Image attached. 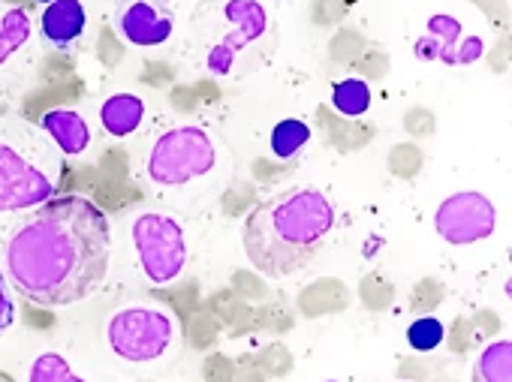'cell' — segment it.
<instances>
[{"label": "cell", "mask_w": 512, "mask_h": 382, "mask_svg": "<svg viewBox=\"0 0 512 382\" xmlns=\"http://www.w3.org/2000/svg\"><path fill=\"white\" fill-rule=\"evenodd\" d=\"M109 259V217L85 196H52L10 235L4 274L31 304L70 307L103 286Z\"/></svg>", "instance_id": "6da1fadb"}, {"label": "cell", "mask_w": 512, "mask_h": 382, "mask_svg": "<svg viewBox=\"0 0 512 382\" xmlns=\"http://www.w3.org/2000/svg\"><path fill=\"white\" fill-rule=\"evenodd\" d=\"M311 142V127L299 118H287V121H278L275 130H272V154L278 160H290L296 157L305 145Z\"/></svg>", "instance_id": "e0dca14e"}, {"label": "cell", "mask_w": 512, "mask_h": 382, "mask_svg": "<svg viewBox=\"0 0 512 382\" xmlns=\"http://www.w3.org/2000/svg\"><path fill=\"white\" fill-rule=\"evenodd\" d=\"M109 349L133 364L157 361L169 352L175 340V319L160 307L133 304L118 310L106 325Z\"/></svg>", "instance_id": "5b68a950"}, {"label": "cell", "mask_w": 512, "mask_h": 382, "mask_svg": "<svg viewBox=\"0 0 512 382\" xmlns=\"http://www.w3.org/2000/svg\"><path fill=\"white\" fill-rule=\"evenodd\" d=\"M43 133H49V139L67 154V157H79L88 151L91 145V130L88 121L73 112V109H52L40 118Z\"/></svg>", "instance_id": "7c38bea8"}, {"label": "cell", "mask_w": 512, "mask_h": 382, "mask_svg": "<svg viewBox=\"0 0 512 382\" xmlns=\"http://www.w3.org/2000/svg\"><path fill=\"white\" fill-rule=\"evenodd\" d=\"M473 382H512V340L509 337H500L479 352L473 364Z\"/></svg>", "instance_id": "5bb4252c"}, {"label": "cell", "mask_w": 512, "mask_h": 382, "mask_svg": "<svg viewBox=\"0 0 512 382\" xmlns=\"http://www.w3.org/2000/svg\"><path fill=\"white\" fill-rule=\"evenodd\" d=\"M220 19L226 25L223 37L208 46L205 67L214 76H229L235 67V58L269 31V13L260 0H223Z\"/></svg>", "instance_id": "8992f818"}, {"label": "cell", "mask_w": 512, "mask_h": 382, "mask_svg": "<svg viewBox=\"0 0 512 382\" xmlns=\"http://www.w3.org/2000/svg\"><path fill=\"white\" fill-rule=\"evenodd\" d=\"M217 163V148L202 127H172L148 151L145 172L157 187H181L208 175Z\"/></svg>", "instance_id": "3957f363"}, {"label": "cell", "mask_w": 512, "mask_h": 382, "mask_svg": "<svg viewBox=\"0 0 512 382\" xmlns=\"http://www.w3.org/2000/svg\"><path fill=\"white\" fill-rule=\"evenodd\" d=\"M28 382H85L73 373L70 361L58 352H40L28 370Z\"/></svg>", "instance_id": "ac0fdd59"}, {"label": "cell", "mask_w": 512, "mask_h": 382, "mask_svg": "<svg viewBox=\"0 0 512 382\" xmlns=\"http://www.w3.org/2000/svg\"><path fill=\"white\" fill-rule=\"evenodd\" d=\"M58 184L19 148L0 142V214L31 211L55 196Z\"/></svg>", "instance_id": "52a82bcc"}, {"label": "cell", "mask_w": 512, "mask_h": 382, "mask_svg": "<svg viewBox=\"0 0 512 382\" xmlns=\"http://www.w3.org/2000/svg\"><path fill=\"white\" fill-rule=\"evenodd\" d=\"M443 340H446V325L437 316H422V319L410 322V328H407V343L416 352H434Z\"/></svg>", "instance_id": "d6986e66"}, {"label": "cell", "mask_w": 512, "mask_h": 382, "mask_svg": "<svg viewBox=\"0 0 512 382\" xmlns=\"http://www.w3.org/2000/svg\"><path fill=\"white\" fill-rule=\"evenodd\" d=\"M31 34H34V25H31L28 10L22 7L4 10V16H0V67L28 46Z\"/></svg>", "instance_id": "9a60e30c"}, {"label": "cell", "mask_w": 512, "mask_h": 382, "mask_svg": "<svg viewBox=\"0 0 512 382\" xmlns=\"http://www.w3.org/2000/svg\"><path fill=\"white\" fill-rule=\"evenodd\" d=\"M145 121V103L136 94H115L100 106V124L109 136L127 139Z\"/></svg>", "instance_id": "4fadbf2b"}, {"label": "cell", "mask_w": 512, "mask_h": 382, "mask_svg": "<svg viewBox=\"0 0 512 382\" xmlns=\"http://www.w3.org/2000/svg\"><path fill=\"white\" fill-rule=\"evenodd\" d=\"M332 106L347 115V118H359L371 109V88L365 79H341L332 85Z\"/></svg>", "instance_id": "2e32d148"}, {"label": "cell", "mask_w": 512, "mask_h": 382, "mask_svg": "<svg viewBox=\"0 0 512 382\" xmlns=\"http://www.w3.org/2000/svg\"><path fill=\"white\" fill-rule=\"evenodd\" d=\"M37 4H43V7H49V4H52V0H37Z\"/></svg>", "instance_id": "44dd1931"}, {"label": "cell", "mask_w": 512, "mask_h": 382, "mask_svg": "<svg viewBox=\"0 0 512 382\" xmlns=\"http://www.w3.org/2000/svg\"><path fill=\"white\" fill-rule=\"evenodd\" d=\"M133 247L142 274L154 286H169L181 277L187 265V235L184 226L160 211H145L133 220Z\"/></svg>", "instance_id": "277c9868"}, {"label": "cell", "mask_w": 512, "mask_h": 382, "mask_svg": "<svg viewBox=\"0 0 512 382\" xmlns=\"http://www.w3.org/2000/svg\"><path fill=\"white\" fill-rule=\"evenodd\" d=\"M13 322H16V301H13L10 280H7L4 268H0V334L13 328Z\"/></svg>", "instance_id": "ffe728a7"}, {"label": "cell", "mask_w": 512, "mask_h": 382, "mask_svg": "<svg viewBox=\"0 0 512 382\" xmlns=\"http://www.w3.org/2000/svg\"><path fill=\"white\" fill-rule=\"evenodd\" d=\"M497 226V211L488 196L476 190L452 193L449 199L440 202L434 214V229L446 244H476L485 241Z\"/></svg>", "instance_id": "ba28073f"}, {"label": "cell", "mask_w": 512, "mask_h": 382, "mask_svg": "<svg viewBox=\"0 0 512 382\" xmlns=\"http://www.w3.org/2000/svg\"><path fill=\"white\" fill-rule=\"evenodd\" d=\"M88 25V13L82 0H52L49 7H43L40 16V34L55 52H70L82 40Z\"/></svg>", "instance_id": "8fae6325"}, {"label": "cell", "mask_w": 512, "mask_h": 382, "mask_svg": "<svg viewBox=\"0 0 512 382\" xmlns=\"http://www.w3.org/2000/svg\"><path fill=\"white\" fill-rule=\"evenodd\" d=\"M404 382H407V379H404Z\"/></svg>", "instance_id": "7402d4cb"}, {"label": "cell", "mask_w": 512, "mask_h": 382, "mask_svg": "<svg viewBox=\"0 0 512 382\" xmlns=\"http://www.w3.org/2000/svg\"><path fill=\"white\" fill-rule=\"evenodd\" d=\"M413 49L419 61H440V64H473L485 52L479 37H464L461 22L443 13L428 19L425 37H419Z\"/></svg>", "instance_id": "30bf717a"}, {"label": "cell", "mask_w": 512, "mask_h": 382, "mask_svg": "<svg viewBox=\"0 0 512 382\" xmlns=\"http://www.w3.org/2000/svg\"><path fill=\"white\" fill-rule=\"evenodd\" d=\"M115 31L136 49H157L169 43L175 16L166 0H121L115 10Z\"/></svg>", "instance_id": "9c48e42d"}, {"label": "cell", "mask_w": 512, "mask_h": 382, "mask_svg": "<svg viewBox=\"0 0 512 382\" xmlns=\"http://www.w3.org/2000/svg\"><path fill=\"white\" fill-rule=\"evenodd\" d=\"M335 220L338 211L326 193L317 187H290L244 217L241 244L256 271L284 280L308 268L332 235Z\"/></svg>", "instance_id": "7a4b0ae2"}]
</instances>
